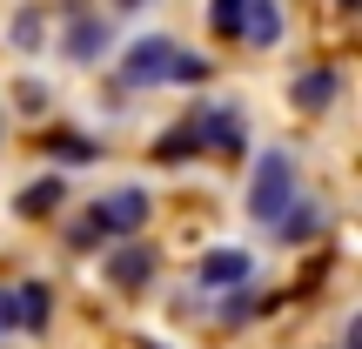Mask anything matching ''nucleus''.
<instances>
[{
    "mask_svg": "<svg viewBox=\"0 0 362 349\" xmlns=\"http://www.w3.org/2000/svg\"><path fill=\"white\" fill-rule=\"evenodd\" d=\"M302 188V168L288 148H269V155H255V175H248V215L262 222V229H275L282 222V208L296 202Z\"/></svg>",
    "mask_w": 362,
    "mask_h": 349,
    "instance_id": "1",
    "label": "nucleus"
},
{
    "mask_svg": "<svg viewBox=\"0 0 362 349\" xmlns=\"http://www.w3.org/2000/svg\"><path fill=\"white\" fill-rule=\"evenodd\" d=\"M168 54H175L168 34H141L121 54V88H161V81H168Z\"/></svg>",
    "mask_w": 362,
    "mask_h": 349,
    "instance_id": "2",
    "label": "nucleus"
},
{
    "mask_svg": "<svg viewBox=\"0 0 362 349\" xmlns=\"http://www.w3.org/2000/svg\"><path fill=\"white\" fill-rule=\"evenodd\" d=\"M61 13H67V61H74V67H94L107 54V21H101V13H88L81 0H67Z\"/></svg>",
    "mask_w": 362,
    "mask_h": 349,
    "instance_id": "3",
    "label": "nucleus"
},
{
    "mask_svg": "<svg viewBox=\"0 0 362 349\" xmlns=\"http://www.w3.org/2000/svg\"><path fill=\"white\" fill-rule=\"evenodd\" d=\"M235 282H255V256L248 248H208L194 262V289H235Z\"/></svg>",
    "mask_w": 362,
    "mask_h": 349,
    "instance_id": "4",
    "label": "nucleus"
},
{
    "mask_svg": "<svg viewBox=\"0 0 362 349\" xmlns=\"http://www.w3.org/2000/svg\"><path fill=\"white\" fill-rule=\"evenodd\" d=\"M188 128H194V142H202V155L208 148L235 155V148H242V108H194Z\"/></svg>",
    "mask_w": 362,
    "mask_h": 349,
    "instance_id": "5",
    "label": "nucleus"
},
{
    "mask_svg": "<svg viewBox=\"0 0 362 349\" xmlns=\"http://www.w3.org/2000/svg\"><path fill=\"white\" fill-rule=\"evenodd\" d=\"M101 215H107V235H141L148 215H155V195L148 188H115L101 202Z\"/></svg>",
    "mask_w": 362,
    "mask_h": 349,
    "instance_id": "6",
    "label": "nucleus"
},
{
    "mask_svg": "<svg viewBox=\"0 0 362 349\" xmlns=\"http://www.w3.org/2000/svg\"><path fill=\"white\" fill-rule=\"evenodd\" d=\"M47 309H54V289L40 282V275L13 282V336H40V329H47Z\"/></svg>",
    "mask_w": 362,
    "mask_h": 349,
    "instance_id": "7",
    "label": "nucleus"
},
{
    "mask_svg": "<svg viewBox=\"0 0 362 349\" xmlns=\"http://www.w3.org/2000/svg\"><path fill=\"white\" fill-rule=\"evenodd\" d=\"M322 229H329V208H322V202H288L282 222H275V242L296 248V242H315Z\"/></svg>",
    "mask_w": 362,
    "mask_h": 349,
    "instance_id": "8",
    "label": "nucleus"
},
{
    "mask_svg": "<svg viewBox=\"0 0 362 349\" xmlns=\"http://www.w3.org/2000/svg\"><path fill=\"white\" fill-rule=\"evenodd\" d=\"M107 275H115V289H128V296H134V289H148V282H155V248H148V242H128L115 262H107Z\"/></svg>",
    "mask_w": 362,
    "mask_h": 349,
    "instance_id": "9",
    "label": "nucleus"
},
{
    "mask_svg": "<svg viewBox=\"0 0 362 349\" xmlns=\"http://www.w3.org/2000/svg\"><path fill=\"white\" fill-rule=\"evenodd\" d=\"M336 88H342V74H336V67H309V74H296V88H288V94H296V108H302V115H322V108L336 101Z\"/></svg>",
    "mask_w": 362,
    "mask_h": 349,
    "instance_id": "10",
    "label": "nucleus"
},
{
    "mask_svg": "<svg viewBox=\"0 0 362 349\" xmlns=\"http://www.w3.org/2000/svg\"><path fill=\"white\" fill-rule=\"evenodd\" d=\"M61 195H67V175H40V181H27L21 195H13V215H54V208H61Z\"/></svg>",
    "mask_w": 362,
    "mask_h": 349,
    "instance_id": "11",
    "label": "nucleus"
},
{
    "mask_svg": "<svg viewBox=\"0 0 362 349\" xmlns=\"http://www.w3.org/2000/svg\"><path fill=\"white\" fill-rule=\"evenodd\" d=\"M242 40L275 47V40H282V7H275V0H248L242 7Z\"/></svg>",
    "mask_w": 362,
    "mask_h": 349,
    "instance_id": "12",
    "label": "nucleus"
},
{
    "mask_svg": "<svg viewBox=\"0 0 362 349\" xmlns=\"http://www.w3.org/2000/svg\"><path fill=\"white\" fill-rule=\"evenodd\" d=\"M208 74H215V61H202V54H188V47L168 54V81H175V88H202Z\"/></svg>",
    "mask_w": 362,
    "mask_h": 349,
    "instance_id": "13",
    "label": "nucleus"
},
{
    "mask_svg": "<svg viewBox=\"0 0 362 349\" xmlns=\"http://www.w3.org/2000/svg\"><path fill=\"white\" fill-rule=\"evenodd\" d=\"M7 34H13V47H21V54H34L40 40H47V13H40V7H21Z\"/></svg>",
    "mask_w": 362,
    "mask_h": 349,
    "instance_id": "14",
    "label": "nucleus"
},
{
    "mask_svg": "<svg viewBox=\"0 0 362 349\" xmlns=\"http://www.w3.org/2000/svg\"><path fill=\"white\" fill-rule=\"evenodd\" d=\"M40 148H47L54 161H94V155H101V142H88V135H61V128H54Z\"/></svg>",
    "mask_w": 362,
    "mask_h": 349,
    "instance_id": "15",
    "label": "nucleus"
},
{
    "mask_svg": "<svg viewBox=\"0 0 362 349\" xmlns=\"http://www.w3.org/2000/svg\"><path fill=\"white\" fill-rule=\"evenodd\" d=\"M101 242H107V215H101V202H94L88 215L67 229V248H101Z\"/></svg>",
    "mask_w": 362,
    "mask_h": 349,
    "instance_id": "16",
    "label": "nucleus"
},
{
    "mask_svg": "<svg viewBox=\"0 0 362 349\" xmlns=\"http://www.w3.org/2000/svg\"><path fill=\"white\" fill-rule=\"evenodd\" d=\"M188 155H202V142H194L188 121H181V128H168V135L155 142V161H188Z\"/></svg>",
    "mask_w": 362,
    "mask_h": 349,
    "instance_id": "17",
    "label": "nucleus"
},
{
    "mask_svg": "<svg viewBox=\"0 0 362 349\" xmlns=\"http://www.w3.org/2000/svg\"><path fill=\"white\" fill-rule=\"evenodd\" d=\"M242 7L248 0H208V27H215L221 40H242Z\"/></svg>",
    "mask_w": 362,
    "mask_h": 349,
    "instance_id": "18",
    "label": "nucleus"
},
{
    "mask_svg": "<svg viewBox=\"0 0 362 349\" xmlns=\"http://www.w3.org/2000/svg\"><path fill=\"white\" fill-rule=\"evenodd\" d=\"M248 316H262V289L235 282V289H228V302H221V323H248Z\"/></svg>",
    "mask_w": 362,
    "mask_h": 349,
    "instance_id": "19",
    "label": "nucleus"
},
{
    "mask_svg": "<svg viewBox=\"0 0 362 349\" xmlns=\"http://www.w3.org/2000/svg\"><path fill=\"white\" fill-rule=\"evenodd\" d=\"M0 336H13V282H0Z\"/></svg>",
    "mask_w": 362,
    "mask_h": 349,
    "instance_id": "20",
    "label": "nucleus"
},
{
    "mask_svg": "<svg viewBox=\"0 0 362 349\" xmlns=\"http://www.w3.org/2000/svg\"><path fill=\"white\" fill-rule=\"evenodd\" d=\"M141 7H155V0H121V13H141Z\"/></svg>",
    "mask_w": 362,
    "mask_h": 349,
    "instance_id": "21",
    "label": "nucleus"
},
{
    "mask_svg": "<svg viewBox=\"0 0 362 349\" xmlns=\"http://www.w3.org/2000/svg\"><path fill=\"white\" fill-rule=\"evenodd\" d=\"M336 7H356V0H336Z\"/></svg>",
    "mask_w": 362,
    "mask_h": 349,
    "instance_id": "22",
    "label": "nucleus"
}]
</instances>
